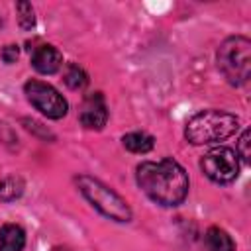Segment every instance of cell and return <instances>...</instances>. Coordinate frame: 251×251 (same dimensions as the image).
I'll return each instance as SVG.
<instances>
[{"label": "cell", "mask_w": 251, "mask_h": 251, "mask_svg": "<svg viewBox=\"0 0 251 251\" xmlns=\"http://www.w3.org/2000/svg\"><path fill=\"white\" fill-rule=\"evenodd\" d=\"M25 247V231L18 224H4L0 227V251H22Z\"/></svg>", "instance_id": "9"}, {"label": "cell", "mask_w": 251, "mask_h": 251, "mask_svg": "<svg viewBox=\"0 0 251 251\" xmlns=\"http://www.w3.org/2000/svg\"><path fill=\"white\" fill-rule=\"evenodd\" d=\"M139 188L161 206H178L188 194V175L175 159L143 161L135 169Z\"/></svg>", "instance_id": "1"}, {"label": "cell", "mask_w": 251, "mask_h": 251, "mask_svg": "<svg viewBox=\"0 0 251 251\" xmlns=\"http://www.w3.org/2000/svg\"><path fill=\"white\" fill-rule=\"evenodd\" d=\"M24 92H25V98L29 100V104L51 120L63 118L69 110V104L63 98V94H59V90L47 82L27 80L24 84Z\"/></svg>", "instance_id": "5"}, {"label": "cell", "mask_w": 251, "mask_h": 251, "mask_svg": "<svg viewBox=\"0 0 251 251\" xmlns=\"http://www.w3.org/2000/svg\"><path fill=\"white\" fill-rule=\"evenodd\" d=\"M24 180L20 176H6L0 180V200L12 202L24 194Z\"/></svg>", "instance_id": "12"}, {"label": "cell", "mask_w": 251, "mask_h": 251, "mask_svg": "<svg viewBox=\"0 0 251 251\" xmlns=\"http://www.w3.org/2000/svg\"><path fill=\"white\" fill-rule=\"evenodd\" d=\"M65 84L69 88H73V90H80V88H84L88 84V76L78 65L71 63L67 67V71H65Z\"/></svg>", "instance_id": "13"}, {"label": "cell", "mask_w": 251, "mask_h": 251, "mask_svg": "<svg viewBox=\"0 0 251 251\" xmlns=\"http://www.w3.org/2000/svg\"><path fill=\"white\" fill-rule=\"evenodd\" d=\"M200 169L204 171V175L210 180H214L218 184H227V182L237 178L239 161H237V155H235L233 149H229L226 145H220V147L210 149L202 157Z\"/></svg>", "instance_id": "6"}, {"label": "cell", "mask_w": 251, "mask_h": 251, "mask_svg": "<svg viewBox=\"0 0 251 251\" xmlns=\"http://www.w3.org/2000/svg\"><path fill=\"white\" fill-rule=\"evenodd\" d=\"M206 245L208 251H235V243L229 233L218 226H212L206 231Z\"/></svg>", "instance_id": "10"}, {"label": "cell", "mask_w": 251, "mask_h": 251, "mask_svg": "<svg viewBox=\"0 0 251 251\" xmlns=\"http://www.w3.org/2000/svg\"><path fill=\"white\" fill-rule=\"evenodd\" d=\"M122 143L131 153H149L153 149V145H155V139L145 131H131V133L124 135Z\"/></svg>", "instance_id": "11"}, {"label": "cell", "mask_w": 251, "mask_h": 251, "mask_svg": "<svg viewBox=\"0 0 251 251\" xmlns=\"http://www.w3.org/2000/svg\"><path fill=\"white\" fill-rule=\"evenodd\" d=\"M80 124L86 129H102L108 122V108L104 102V96L100 92L88 94L80 108Z\"/></svg>", "instance_id": "7"}, {"label": "cell", "mask_w": 251, "mask_h": 251, "mask_svg": "<svg viewBox=\"0 0 251 251\" xmlns=\"http://www.w3.org/2000/svg\"><path fill=\"white\" fill-rule=\"evenodd\" d=\"M218 69L229 84H247L251 76V41L243 35L227 37L218 49Z\"/></svg>", "instance_id": "3"}, {"label": "cell", "mask_w": 251, "mask_h": 251, "mask_svg": "<svg viewBox=\"0 0 251 251\" xmlns=\"http://www.w3.org/2000/svg\"><path fill=\"white\" fill-rule=\"evenodd\" d=\"M235 155L241 157L243 163H249V157H251V153H249V129H245V131L241 133V137H239V141H237V151H235Z\"/></svg>", "instance_id": "15"}, {"label": "cell", "mask_w": 251, "mask_h": 251, "mask_svg": "<svg viewBox=\"0 0 251 251\" xmlns=\"http://www.w3.org/2000/svg\"><path fill=\"white\" fill-rule=\"evenodd\" d=\"M237 129V116L224 110H202L186 122L184 137L192 145H208L231 137Z\"/></svg>", "instance_id": "2"}, {"label": "cell", "mask_w": 251, "mask_h": 251, "mask_svg": "<svg viewBox=\"0 0 251 251\" xmlns=\"http://www.w3.org/2000/svg\"><path fill=\"white\" fill-rule=\"evenodd\" d=\"M16 12H18V22L24 29H31L35 25V16H33V8L29 2H18L16 4Z\"/></svg>", "instance_id": "14"}, {"label": "cell", "mask_w": 251, "mask_h": 251, "mask_svg": "<svg viewBox=\"0 0 251 251\" xmlns=\"http://www.w3.org/2000/svg\"><path fill=\"white\" fill-rule=\"evenodd\" d=\"M76 184L78 190L82 192V196L106 218L114 220V222H129L131 220V208L127 206V202L114 192L110 186H106L102 180L90 176V175H80L76 176Z\"/></svg>", "instance_id": "4"}, {"label": "cell", "mask_w": 251, "mask_h": 251, "mask_svg": "<svg viewBox=\"0 0 251 251\" xmlns=\"http://www.w3.org/2000/svg\"><path fill=\"white\" fill-rule=\"evenodd\" d=\"M18 55H20L18 45H6V47L2 49V59H4V63H14V61L18 59Z\"/></svg>", "instance_id": "16"}, {"label": "cell", "mask_w": 251, "mask_h": 251, "mask_svg": "<svg viewBox=\"0 0 251 251\" xmlns=\"http://www.w3.org/2000/svg\"><path fill=\"white\" fill-rule=\"evenodd\" d=\"M31 65L41 75H53L63 65V55L53 45H39L31 53Z\"/></svg>", "instance_id": "8"}]
</instances>
